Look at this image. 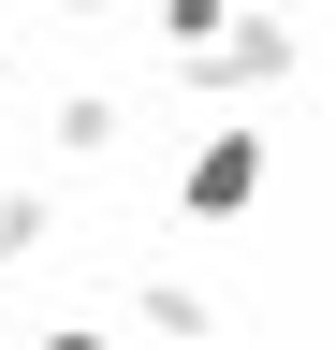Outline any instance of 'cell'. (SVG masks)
Segmentation results:
<instances>
[{
	"mask_svg": "<svg viewBox=\"0 0 336 350\" xmlns=\"http://www.w3.org/2000/svg\"><path fill=\"white\" fill-rule=\"evenodd\" d=\"M132 321H146L161 350H205V336H220V306H205L190 278H161V262H146V292H132Z\"/></svg>",
	"mask_w": 336,
	"mask_h": 350,
	"instance_id": "277c9868",
	"label": "cell"
},
{
	"mask_svg": "<svg viewBox=\"0 0 336 350\" xmlns=\"http://www.w3.org/2000/svg\"><path fill=\"white\" fill-rule=\"evenodd\" d=\"M44 350H132L117 321H44Z\"/></svg>",
	"mask_w": 336,
	"mask_h": 350,
	"instance_id": "52a82bcc",
	"label": "cell"
},
{
	"mask_svg": "<svg viewBox=\"0 0 336 350\" xmlns=\"http://www.w3.org/2000/svg\"><path fill=\"white\" fill-rule=\"evenodd\" d=\"M0 248L44 262V248H59V190H0Z\"/></svg>",
	"mask_w": 336,
	"mask_h": 350,
	"instance_id": "5b68a950",
	"label": "cell"
},
{
	"mask_svg": "<svg viewBox=\"0 0 336 350\" xmlns=\"http://www.w3.org/2000/svg\"><path fill=\"white\" fill-rule=\"evenodd\" d=\"M44 15H103V0H44Z\"/></svg>",
	"mask_w": 336,
	"mask_h": 350,
	"instance_id": "ba28073f",
	"label": "cell"
},
{
	"mask_svg": "<svg viewBox=\"0 0 336 350\" xmlns=\"http://www.w3.org/2000/svg\"><path fill=\"white\" fill-rule=\"evenodd\" d=\"M307 73V29H292V0H234V29L205 44V59H176L190 103H263V88Z\"/></svg>",
	"mask_w": 336,
	"mask_h": 350,
	"instance_id": "6da1fadb",
	"label": "cell"
},
{
	"mask_svg": "<svg viewBox=\"0 0 336 350\" xmlns=\"http://www.w3.org/2000/svg\"><path fill=\"white\" fill-rule=\"evenodd\" d=\"M117 131H132L117 88H59V103H44V146H59V161H117Z\"/></svg>",
	"mask_w": 336,
	"mask_h": 350,
	"instance_id": "3957f363",
	"label": "cell"
},
{
	"mask_svg": "<svg viewBox=\"0 0 336 350\" xmlns=\"http://www.w3.org/2000/svg\"><path fill=\"white\" fill-rule=\"evenodd\" d=\"M263 175H278V131H263V117H205L190 146H176V219H205V234H220V219L263 204Z\"/></svg>",
	"mask_w": 336,
	"mask_h": 350,
	"instance_id": "7a4b0ae2",
	"label": "cell"
},
{
	"mask_svg": "<svg viewBox=\"0 0 336 350\" xmlns=\"http://www.w3.org/2000/svg\"><path fill=\"white\" fill-rule=\"evenodd\" d=\"M220 29H234V0H161V59H205Z\"/></svg>",
	"mask_w": 336,
	"mask_h": 350,
	"instance_id": "8992f818",
	"label": "cell"
}]
</instances>
